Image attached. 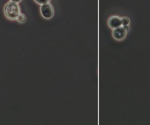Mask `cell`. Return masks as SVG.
Masks as SVG:
<instances>
[{"instance_id": "obj_8", "label": "cell", "mask_w": 150, "mask_h": 125, "mask_svg": "<svg viewBox=\"0 0 150 125\" xmlns=\"http://www.w3.org/2000/svg\"><path fill=\"white\" fill-rule=\"evenodd\" d=\"M123 27H124V29L127 30V32H129L130 30V25H128V26H123Z\"/></svg>"}, {"instance_id": "obj_5", "label": "cell", "mask_w": 150, "mask_h": 125, "mask_svg": "<svg viewBox=\"0 0 150 125\" xmlns=\"http://www.w3.org/2000/svg\"><path fill=\"white\" fill-rule=\"evenodd\" d=\"M16 21L20 24H24L26 21V16L25 15V14H24L23 13H21L19 15H18Z\"/></svg>"}, {"instance_id": "obj_4", "label": "cell", "mask_w": 150, "mask_h": 125, "mask_svg": "<svg viewBox=\"0 0 150 125\" xmlns=\"http://www.w3.org/2000/svg\"><path fill=\"white\" fill-rule=\"evenodd\" d=\"M107 24H108V26H109V28L112 29L119 28L122 26V18L118 16V15H112V16L108 18Z\"/></svg>"}, {"instance_id": "obj_6", "label": "cell", "mask_w": 150, "mask_h": 125, "mask_svg": "<svg viewBox=\"0 0 150 125\" xmlns=\"http://www.w3.org/2000/svg\"><path fill=\"white\" fill-rule=\"evenodd\" d=\"M130 20L128 17H122V26H128V25H130Z\"/></svg>"}, {"instance_id": "obj_1", "label": "cell", "mask_w": 150, "mask_h": 125, "mask_svg": "<svg viewBox=\"0 0 150 125\" xmlns=\"http://www.w3.org/2000/svg\"><path fill=\"white\" fill-rule=\"evenodd\" d=\"M4 14L5 17L10 21H16L21 12V7L18 3L9 1L4 6Z\"/></svg>"}, {"instance_id": "obj_2", "label": "cell", "mask_w": 150, "mask_h": 125, "mask_svg": "<svg viewBox=\"0 0 150 125\" xmlns=\"http://www.w3.org/2000/svg\"><path fill=\"white\" fill-rule=\"evenodd\" d=\"M41 15L45 19H51L54 15V8L50 2L44 4L41 6Z\"/></svg>"}, {"instance_id": "obj_3", "label": "cell", "mask_w": 150, "mask_h": 125, "mask_svg": "<svg viewBox=\"0 0 150 125\" xmlns=\"http://www.w3.org/2000/svg\"><path fill=\"white\" fill-rule=\"evenodd\" d=\"M127 34H128V32L123 26L113 29L112 31V37L114 39L117 41H122L125 39Z\"/></svg>"}, {"instance_id": "obj_7", "label": "cell", "mask_w": 150, "mask_h": 125, "mask_svg": "<svg viewBox=\"0 0 150 125\" xmlns=\"http://www.w3.org/2000/svg\"><path fill=\"white\" fill-rule=\"evenodd\" d=\"M37 4L39 5H44V4H47V3H49L51 2V0H34Z\"/></svg>"}, {"instance_id": "obj_9", "label": "cell", "mask_w": 150, "mask_h": 125, "mask_svg": "<svg viewBox=\"0 0 150 125\" xmlns=\"http://www.w3.org/2000/svg\"><path fill=\"white\" fill-rule=\"evenodd\" d=\"M10 1H11V2H16V3H19V2H21L22 0H10Z\"/></svg>"}]
</instances>
